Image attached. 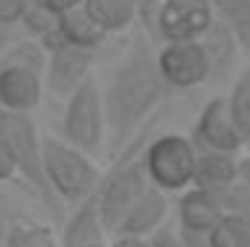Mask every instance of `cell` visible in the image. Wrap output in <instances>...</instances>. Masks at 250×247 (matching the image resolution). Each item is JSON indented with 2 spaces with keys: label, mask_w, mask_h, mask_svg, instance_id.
Masks as SVG:
<instances>
[{
  "label": "cell",
  "mask_w": 250,
  "mask_h": 247,
  "mask_svg": "<svg viewBox=\"0 0 250 247\" xmlns=\"http://www.w3.org/2000/svg\"><path fill=\"white\" fill-rule=\"evenodd\" d=\"M166 96L169 87L157 70V50L146 35H137L102 90L105 154L111 160L146 128L148 117H154Z\"/></svg>",
  "instance_id": "6da1fadb"
},
{
  "label": "cell",
  "mask_w": 250,
  "mask_h": 247,
  "mask_svg": "<svg viewBox=\"0 0 250 247\" xmlns=\"http://www.w3.org/2000/svg\"><path fill=\"white\" fill-rule=\"evenodd\" d=\"M44 62L47 53L29 38L0 53V111L32 117L44 99Z\"/></svg>",
  "instance_id": "7a4b0ae2"
},
{
  "label": "cell",
  "mask_w": 250,
  "mask_h": 247,
  "mask_svg": "<svg viewBox=\"0 0 250 247\" xmlns=\"http://www.w3.org/2000/svg\"><path fill=\"white\" fill-rule=\"evenodd\" d=\"M41 160L47 186L62 206H76L84 201L102 178V169L90 154L73 148L56 134H41Z\"/></svg>",
  "instance_id": "3957f363"
},
{
  "label": "cell",
  "mask_w": 250,
  "mask_h": 247,
  "mask_svg": "<svg viewBox=\"0 0 250 247\" xmlns=\"http://www.w3.org/2000/svg\"><path fill=\"white\" fill-rule=\"evenodd\" d=\"M0 143L9 151L15 178H21L26 189L44 204L47 212L59 215L62 204L50 192L47 178H44V160H41V131L32 117L26 114H0Z\"/></svg>",
  "instance_id": "277c9868"
},
{
  "label": "cell",
  "mask_w": 250,
  "mask_h": 247,
  "mask_svg": "<svg viewBox=\"0 0 250 247\" xmlns=\"http://www.w3.org/2000/svg\"><path fill=\"white\" fill-rule=\"evenodd\" d=\"M62 137L73 148L90 154L93 160L105 154V111H102V87L90 76L84 79L67 99L62 114Z\"/></svg>",
  "instance_id": "5b68a950"
},
{
  "label": "cell",
  "mask_w": 250,
  "mask_h": 247,
  "mask_svg": "<svg viewBox=\"0 0 250 247\" xmlns=\"http://www.w3.org/2000/svg\"><path fill=\"white\" fill-rule=\"evenodd\" d=\"M195 145L187 134H157L148 137L143 148V166L148 184L157 186L166 195H181L192 186V172H195Z\"/></svg>",
  "instance_id": "8992f818"
},
{
  "label": "cell",
  "mask_w": 250,
  "mask_h": 247,
  "mask_svg": "<svg viewBox=\"0 0 250 247\" xmlns=\"http://www.w3.org/2000/svg\"><path fill=\"white\" fill-rule=\"evenodd\" d=\"M215 15L209 0H160L151 23V35L163 44L172 41H201L212 26Z\"/></svg>",
  "instance_id": "52a82bcc"
},
{
  "label": "cell",
  "mask_w": 250,
  "mask_h": 247,
  "mask_svg": "<svg viewBox=\"0 0 250 247\" xmlns=\"http://www.w3.org/2000/svg\"><path fill=\"white\" fill-rule=\"evenodd\" d=\"M157 70L172 90H195L212 79V67L201 41H172L157 50Z\"/></svg>",
  "instance_id": "ba28073f"
},
{
  "label": "cell",
  "mask_w": 250,
  "mask_h": 247,
  "mask_svg": "<svg viewBox=\"0 0 250 247\" xmlns=\"http://www.w3.org/2000/svg\"><path fill=\"white\" fill-rule=\"evenodd\" d=\"M195 151H218V154H239L245 145H242V137H239V128L230 117V108H227V96H212L198 120L192 125V134H189Z\"/></svg>",
  "instance_id": "9c48e42d"
},
{
  "label": "cell",
  "mask_w": 250,
  "mask_h": 247,
  "mask_svg": "<svg viewBox=\"0 0 250 247\" xmlns=\"http://www.w3.org/2000/svg\"><path fill=\"white\" fill-rule=\"evenodd\" d=\"M93 62H96L93 50H82L70 44L53 47L44 62V93L67 99L84 79L93 76Z\"/></svg>",
  "instance_id": "30bf717a"
},
{
  "label": "cell",
  "mask_w": 250,
  "mask_h": 247,
  "mask_svg": "<svg viewBox=\"0 0 250 247\" xmlns=\"http://www.w3.org/2000/svg\"><path fill=\"white\" fill-rule=\"evenodd\" d=\"M166 221H169V195L148 184L134 198V204L125 209V215L120 218V224L111 236H143V239H148Z\"/></svg>",
  "instance_id": "8fae6325"
},
{
  "label": "cell",
  "mask_w": 250,
  "mask_h": 247,
  "mask_svg": "<svg viewBox=\"0 0 250 247\" xmlns=\"http://www.w3.org/2000/svg\"><path fill=\"white\" fill-rule=\"evenodd\" d=\"M221 215H224V206H221L218 195L189 186L187 192H181V198H178V224L175 227L181 233H187V236H207L209 227Z\"/></svg>",
  "instance_id": "7c38bea8"
},
{
  "label": "cell",
  "mask_w": 250,
  "mask_h": 247,
  "mask_svg": "<svg viewBox=\"0 0 250 247\" xmlns=\"http://www.w3.org/2000/svg\"><path fill=\"white\" fill-rule=\"evenodd\" d=\"M236 160L239 154H218V151H198L195 157V172H192V186L224 195L227 189L236 186Z\"/></svg>",
  "instance_id": "4fadbf2b"
},
{
  "label": "cell",
  "mask_w": 250,
  "mask_h": 247,
  "mask_svg": "<svg viewBox=\"0 0 250 247\" xmlns=\"http://www.w3.org/2000/svg\"><path fill=\"white\" fill-rule=\"evenodd\" d=\"M82 9L105 35H123L137 23V9L131 0H84Z\"/></svg>",
  "instance_id": "5bb4252c"
},
{
  "label": "cell",
  "mask_w": 250,
  "mask_h": 247,
  "mask_svg": "<svg viewBox=\"0 0 250 247\" xmlns=\"http://www.w3.org/2000/svg\"><path fill=\"white\" fill-rule=\"evenodd\" d=\"M215 21L230 32L239 53H250V0H209Z\"/></svg>",
  "instance_id": "9a60e30c"
},
{
  "label": "cell",
  "mask_w": 250,
  "mask_h": 247,
  "mask_svg": "<svg viewBox=\"0 0 250 247\" xmlns=\"http://www.w3.org/2000/svg\"><path fill=\"white\" fill-rule=\"evenodd\" d=\"M59 32H62V41L64 44H70V47H82V50H99L102 47V41L108 38L90 18H87V12L79 6V9H73V12H64L59 15Z\"/></svg>",
  "instance_id": "2e32d148"
},
{
  "label": "cell",
  "mask_w": 250,
  "mask_h": 247,
  "mask_svg": "<svg viewBox=\"0 0 250 247\" xmlns=\"http://www.w3.org/2000/svg\"><path fill=\"white\" fill-rule=\"evenodd\" d=\"M0 247H62L50 227L26 218H12L0 224Z\"/></svg>",
  "instance_id": "e0dca14e"
},
{
  "label": "cell",
  "mask_w": 250,
  "mask_h": 247,
  "mask_svg": "<svg viewBox=\"0 0 250 247\" xmlns=\"http://www.w3.org/2000/svg\"><path fill=\"white\" fill-rule=\"evenodd\" d=\"M201 47L207 50V59H209V67H212V79H218L227 70H233L239 47H236V41L230 38V32L218 21H212V26L207 29V35L201 38Z\"/></svg>",
  "instance_id": "ac0fdd59"
},
{
  "label": "cell",
  "mask_w": 250,
  "mask_h": 247,
  "mask_svg": "<svg viewBox=\"0 0 250 247\" xmlns=\"http://www.w3.org/2000/svg\"><path fill=\"white\" fill-rule=\"evenodd\" d=\"M227 108H230V117L239 128L242 145L250 148V67H245L236 76V82L227 93Z\"/></svg>",
  "instance_id": "d6986e66"
},
{
  "label": "cell",
  "mask_w": 250,
  "mask_h": 247,
  "mask_svg": "<svg viewBox=\"0 0 250 247\" xmlns=\"http://www.w3.org/2000/svg\"><path fill=\"white\" fill-rule=\"evenodd\" d=\"M204 247H250L245 221L239 215H233V212H224L209 227V233L204 236Z\"/></svg>",
  "instance_id": "ffe728a7"
},
{
  "label": "cell",
  "mask_w": 250,
  "mask_h": 247,
  "mask_svg": "<svg viewBox=\"0 0 250 247\" xmlns=\"http://www.w3.org/2000/svg\"><path fill=\"white\" fill-rule=\"evenodd\" d=\"M148 245H151V247H192L187 236H184L175 224H169V221H166L157 233H151V236H148Z\"/></svg>",
  "instance_id": "44dd1931"
},
{
  "label": "cell",
  "mask_w": 250,
  "mask_h": 247,
  "mask_svg": "<svg viewBox=\"0 0 250 247\" xmlns=\"http://www.w3.org/2000/svg\"><path fill=\"white\" fill-rule=\"evenodd\" d=\"M29 0H0V26H18L23 12H26Z\"/></svg>",
  "instance_id": "7402d4cb"
},
{
  "label": "cell",
  "mask_w": 250,
  "mask_h": 247,
  "mask_svg": "<svg viewBox=\"0 0 250 247\" xmlns=\"http://www.w3.org/2000/svg\"><path fill=\"white\" fill-rule=\"evenodd\" d=\"M137 9V23H143V29H148L151 35V23H154V12L160 6V0H131Z\"/></svg>",
  "instance_id": "603a6c76"
},
{
  "label": "cell",
  "mask_w": 250,
  "mask_h": 247,
  "mask_svg": "<svg viewBox=\"0 0 250 247\" xmlns=\"http://www.w3.org/2000/svg\"><path fill=\"white\" fill-rule=\"evenodd\" d=\"M236 184L245 186V189H250V151L236 160Z\"/></svg>",
  "instance_id": "cb8c5ba5"
},
{
  "label": "cell",
  "mask_w": 250,
  "mask_h": 247,
  "mask_svg": "<svg viewBox=\"0 0 250 247\" xmlns=\"http://www.w3.org/2000/svg\"><path fill=\"white\" fill-rule=\"evenodd\" d=\"M41 6H47L50 12H56V15H64V12H73V9H79L84 0H38Z\"/></svg>",
  "instance_id": "d4e9b609"
},
{
  "label": "cell",
  "mask_w": 250,
  "mask_h": 247,
  "mask_svg": "<svg viewBox=\"0 0 250 247\" xmlns=\"http://www.w3.org/2000/svg\"><path fill=\"white\" fill-rule=\"evenodd\" d=\"M108 247H151V245L143 236H111Z\"/></svg>",
  "instance_id": "484cf974"
},
{
  "label": "cell",
  "mask_w": 250,
  "mask_h": 247,
  "mask_svg": "<svg viewBox=\"0 0 250 247\" xmlns=\"http://www.w3.org/2000/svg\"><path fill=\"white\" fill-rule=\"evenodd\" d=\"M15 178V169H12V160H9V151L3 148L0 143V184H9Z\"/></svg>",
  "instance_id": "4316f807"
},
{
  "label": "cell",
  "mask_w": 250,
  "mask_h": 247,
  "mask_svg": "<svg viewBox=\"0 0 250 247\" xmlns=\"http://www.w3.org/2000/svg\"><path fill=\"white\" fill-rule=\"evenodd\" d=\"M12 41H15V38H12V29H9V26H0V53H3Z\"/></svg>",
  "instance_id": "83f0119b"
},
{
  "label": "cell",
  "mask_w": 250,
  "mask_h": 247,
  "mask_svg": "<svg viewBox=\"0 0 250 247\" xmlns=\"http://www.w3.org/2000/svg\"><path fill=\"white\" fill-rule=\"evenodd\" d=\"M76 247H108V242H87V245H76Z\"/></svg>",
  "instance_id": "f1b7e54d"
},
{
  "label": "cell",
  "mask_w": 250,
  "mask_h": 247,
  "mask_svg": "<svg viewBox=\"0 0 250 247\" xmlns=\"http://www.w3.org/2000/svg\"><path fill=\"white\" fill-rule=\"evenodd\" d=\"M0 114H3V111H0Z\"/></svg>",
  "instance_id": "f546056e"
}]
</instances>
